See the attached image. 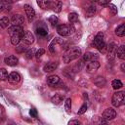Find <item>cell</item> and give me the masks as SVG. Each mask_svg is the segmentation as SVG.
Listing matches in <instances>:
<instances>
[{
  "mask_svg": "<svg viewBox=\"0 0 125 125\" xmlns=\"http://www.w3.org/2000/svg\"><path fill=\"white\" fill-rule=\"evenodd\" d=\"M80 56H81V49L79 47H76V46L69 47L64 51V53L62 55V61H63V62L68 63V62H72L73 60H76Z\"/></svg>",
  "mask_w": 125,
  "mask_h": 125,
  "instance_id": "1",
  "label": "cell"
},
{
  "mask_svg": "<svg viewBox=\"0 0 125 125\" xmlns=\"http://www.w3.org/2000/svg\"><path fill=\"white\" fill-rule=\"evenodd\" d=\"M93 44L94 46L102 53H104L106 49V44L104 43V33L103 32H99L95 38H94V41H93Z\"/></svg>",
  "mask_w": 125,
  "mask_h": 125,
  "instance_id": "2",
  "label": "cell"
},
{
  "mask_svg": "<svg viewBox=\"0 0 125 125\" xmlns=\"http://www.w3.org/2000/svg\"><path fill=\"white\" fill-rule=\"evenodd\" d=\"M124 100H125V96H124V92L122 91H117L112 95V99H111V104L113 106L118 107L120 105H122L124 104Z\"/></svg>",
  "mask_w": 125,
  "mask_h": 125,
  "instance_id": "3",
  "label": "cell"
},
{
  "mask_svg": "<svg viewBox=\"0 0 125 125\" xmlns=\"http://www.w3.org/2000/svg\"><path fill=\"white\" fill-rule=\"evenodd\" d=\"M57 31L61 36H68L73 31V27H72V25L59 24L57 27Z\"/></svg>",
  "mask_w": 125,
  "mask_h": 125,
  "instance_id": "4",
  "label": "cell"
},
{
  "mask_svg": "<svg viewBox=\"0 0 125 125\" xmlns=\"http://www.w3.org/2000/svg\"><path fill=\"white\" fill-rule=\"evenodd\" d=\"M116 50H117V45L115 43H110L107 47H106V58H107V61L109 62H112L115 57H116Z\"/></svg>",
  "mask_w": 125,
  "mask_h": 125,
  "instance_id": "5",
  "label": "cell"
},
{
  "mask_svg": "<svg viewBox=\"0 0 125 125\" xmlns=\"http://www.w3.org/2000/svg\"><path fill=\"white\" fill-rule=\"evenodd\" d=\"M62 46H63V41H62V39L56 37V38L51 42V44L49 45V50H50L51 53H57V52H59L58 48H60V47L62 48Z\"/></svg>",
  "mask_w": 125,
  "mask_h": 125,
  "instance_id": "6",
  "label": "cell"
},
{
  "mask_svg": "<svg viewBox=\"0 0 125 125\" xmlns=\"http://www.w3.org/2000/svg\"><path fill=\"white\" fill-rule=\"evenodd\" d=\"M102 116H103L102 119H104V120H105V121H109V120H112V119L115 118V116H116V111H115L113 108L109 107V108H106V109L103 112V115H102Z\"/></svg>",
  "mask_w": 125,
  "mask_h": 125,
  "instance_id": "7",
  "label": "cell"
},
{
  "mask_svg": "<svg viewBox=\"0 0 125 125\" xmlns=\"http://www.w3.org/2000/svg\"><path fill=\"white\" fill-rule=\"evenodd\" d=\"M21 41L24 45H31L34 42V35L30 31H24L21 37Z\"/></svg>",
  "mask_w": 125,
  "mask_h": 125,
  "instance_id": "8",
  "label": "cell"
},
{
  "mask_svg": "<svg viewBox=\"0 0 125 125\" xmlns=\"http://www.w3.org/2000/svg\"><path fill=\"white\" fill-rule=\"evenodd\" d=\"M99 67H100V62H98V60L97 61H91L86 64V70L89 73H93V72L97 71Z\"/></svg>",
  "mask_w": 125,
  "mask_h": 125,
  "instance_id": "9",
  "label": "cell"
},
{
  "mask_svg": "<svg viewBox=\"0 0 125 125\" xmlns=\"http://www.w3.org/2000/svg\"><path fill=\"white\" fill-rule=\"evenodd\" d=\"M24 11H25V15H26V17L28 19V21L31 22L33 21L34 17H35V11H34V9L30 5L25 4L24 5Z\"/></svg>",
  "mask_w": 125,
  "mask_h": 125,
  "instance_id": "10",
  "label": "cell"
},
{
  "mask_svg": "<svg viewBox=\"0 0 125 125\" xmlns=\"http://www.w3.org/2000/svg\"><path fill=\"white\" fill-rule=\"evenodd\" d=\"M11 22L13 23V25H22V23L24 22V18L20 14H15L11 18Z\"/></svg>",
  "mask_w": 125,
  "mask_h": 125,
  "instance_id": "11",
  "label": "cell"
},
{
  "mask_svg": "<svg viewBox=\"0 0 125 125\" xmlns=\"http://www.w3.org/2000/svg\"><path fill=\"white\" fill-rule=\"evenodd\" d=\"M8 81H9L11 84L16 85V84H18V83L21 81V75H20L18 72L13 71V72H11V73L8 75Z\"/></svg>",
  "mask_w": 125,
  "mask_h": 125,
  "instance_id": "12",
  "label": "cell"
},
{
  "mask_svg": "<svg viewBox=\"0 0 125 125\" xmlns=\"http://www.w3.org/2000/svg\"><path fill=\"white\" fill-rule=\"evenodd\" d=\"M4 62H5L6 64L10 65V66H14V65H17V64H18L19 60H18V58H17L16 56L10 55V56H8V57H6V58L4 59Z\"/></svg>",
  "mask_w": 125,
  "mask_h": 125,
  "instance_id": "13",
  "label": "cell"
},
{
  "mask_svg": "<svg viewBox=\"0 0 125 125\" xmlns=\"http://www.w3.org/2000/svg\"><path fill=\"white\" fill-rule=\"evenodd\" d=\"M23 28L21 25H12L11 27L8 28V33L10 34V36L14 35V34H18V33H23Z\"/></svg>",
  "mask_w": 125,
  "mask_h": 125,
  "instance_id": "14",
  "label": "cell"
},
{
  "mask_svg": "<svg viewBox=\"0 0 125 125\" xmlns=\"http://www.w3.org/2000/svg\"><path fill=\"white\" fill-rule=\"evenodd\" d=\"M99 59V56L92 52H86L83 55V61L84 62H91V61H97Z\"/></svg>",
  "mask_w": 125,
  "mask_h": 125,
  "instance_id": "15",
  "label": "cell"
},
{
  "mask_svg": "<svg viewBox=\"0 0 125 125\" xmlns=\"http://www.w3.org/2000/svg\"><path fill=\"white\" fill-rule=\"evenodd\" d=\"M57 67H58V62H47V63L43 66V70H44L45 72H52V71H54Z\"/></svg>",
  "mask_w": 125,
  "mask_h": 125,
  "instance_id": "16",
  "label": "cell"
},
{
  "mask_svg": "<svg viewBox=\"0 0 125 125\" xmlns=\"http://www.w3.org/2000/svg\"><path fill=\"white\" fill-rule=\"evenodd\" d=\"M50 6L52 7V9L55 13H60L62 11V3L61 0H54L53 3L50 4Z\"/></svg>",
  "mask_w": 125,
  "mask_h": 125,
  "instance_id": "17",
  "label": "cell"
},
{
  "mask_svg": "<svg viewBox=\"0 0 125 125\" xmlns=\"http://www.w3.org/2000/svg\"><path fill=\"white\" fill-rule=\"evenodd\" d=\"M23 33H18V34H14L11 36V43L14 46H17L21 41V37H22Z\"/></svg>",
  "mask_w": 125,
  "mask_h": 125,
  "instance_id": "18",
  "label": "cell"
},
{
  "mask_svg": "<svg viewBox=\"0 0 125 125\" xmlns=\"http://www.w3.org/2000/svg\"><path fill=\"white\" fill-rule=\"evenodd\" d=\"M60 82V77L58 75H51L47 77V83L50 86H55Z\"/></svg>",
  "mask_w": 125,
  "mask_h": 125,
  "instance_id": "19",
  "label": "cell"
},
{
  "mask_svg": "<svg viewBox=\"0 0 125 125\" xmlns=\"http://www.w3.org/2000/svg\"><path fill=\"white\" fill-rule=\"evenodd\" d=\"M116 56L120 59V60H124L125 59V45H121L117 48L116 50Z\"/></svg>",
  "mask_w": 125,
  "mask_h": 125,
  "instance_id": "20",
  "label": "cell"
},
{
  "mask_svg": "<svg viewBox=\"0 0 125 125\" xmlns=\"http://www.w3.org/2000/svg\"><path fill=\"white\" fill-rule=\"evenodd\" d=\"M37 4L42 10H47L49 9L51 3H50V0H37Z\"/></svg>",
  "mask_w": 125,
  "mask_h": 125,
  "instance_id": "21",
  "label": "cell"
},
{
  "mask_svg": "<svg viewBox=\"0 0 125 125\" xmlns=\"http://www.w3.org/2000/svg\"><path fill=\"white\" fill-rule=\"evenodd\" d=\"M115 34L119 37H122V36L125 35V24L124 23L117 26V28L115 29Z\"/></svg>",
  "mask_w": 125,
  "mask_h": 125,
  "instance_id": "22",
  "label": "cell"
},
{
  "mask_svg": "<svg viewBox=\"0 0 125 125\" xmlns=\"http://www.w3.org/2000/svg\"><path fill=\"white\" fill-rule=\"evenodd\" d=\"M62 101H63V96L61 94H57L54 97H52V99H51V102L55 104H60Z\"/></svg>",
  "mask_w": 125,
  "mask_h": 125,
  "instance_id": "23",
  "label": "cell"
},
{
  "mask_svg": "<svg viewBox=\"0 0 125 125\" xmlns=\"http://www.w3.org/2000/svg\"><path fill=\"white\" fill-rule=\"evenodd\" d=\"M10 24V20L8 17H3L0 19V26L2 28H7Z\"/></svg>",
  "mask_w": 125,
  "mask_h": 125,
  "instance_id": "24",
  "label": "cell"
},
{
  "mask_svg": "<svg viewBox=\"0 0 125 125\" xmlns=\"http://www.w3.org/2000/svg\"><path fill=\"white\" fill-rule=\"evenodd\" d=\"M36 33H37L38 36L44 37V36L47 35L48 31H47V28H45V27H43V26H39V27L36 28Z\"/></svg>",
  "mask_w": 125,
  "mask_h": 125,
  "instance_id": "25",
  "label": "cell"
},
{
  "mask_svg": "<svg viewBox=\"0 0 125 125\" xmlns=\"http://www.w3.org/2000/svg\"><path fill=\"white\" fill-rule=\"evenodd\" d=\"M94 83H95L97 86H99V87H103V86H104V84H105V80H104V77L98 76V77L94 80Z\"/></svg>",
  "mask_w": 125,
  "mask_h": 125,
  "instance_id": "26",
  "label": "cell"
},
{
  "mask_svg": "<svg viewBox=\"0 0 125 125\" xmlns=\"http://www.w3.org/2000/svg\"><path fill=\"white\" fill-rule=\"evenodd\" d=\"M111 86H112V88L114 90H118V89H120L123 86V84H122V82L119 79H114L111 82Z\"/></svg>",
  "mask_w": 125,
  "mask_h": 125,
  "instance_id": "27",
  "label": "cell"
},
{
  "mask_svg": "<svg viewBox=\"0 0 125 125\" xmlns=\"http://www.w3.org/2000/svg\"><path fill=\"white\" fill-rule=\"evenodd\" d=\"M11 10V5L10 4H7V3H4V2H1L0 1V13L2 12H8Z\"/></svg>",
  "mask_w": 125,
  "mask_h": 125,
  "instance_id": "28",
  "label": "cell"
},
{
  "mask_svg": "<svg viewBox=\"0 0 125 125\" xmlns=\"http://www.w3.org/2000/svg\"><path fill=\"white\" fill-rule=\"evenodd\" d=\"M68 21L71 23H74L78 21V15L76 13H69L68 14Z\"/></svg>",
  "mask_w": 125,
  "mask_h": 125,
  "instance_id": "29",
  "label": "cell"
},
{
  "mask_svg": "<svg viewBox=\"0 0 125 125\" xmlns=\"http://www.w3.org/2000/svg\"><path fill=\"white\" fill-rule=\"evenodd\" d=\"M95 13H96V7L94 6V5H91L89 8H87V10H86V15L88 16V17H93L94 15H95Z\"/></svg>",
  "mask_w": 125,
  "mask_h": 125,
  "instance_id": "30",
  "label": "cell"
},
{
  "mask_svg": "<svg viewBox=\"0 0 125 125\" xmlns=\"http://www.w3.org/2000/svg\"><path fill=\"white\" fill-rule=\"evenodd\" d=\"M64 108L66 110L67 113H70L71 111V99L70 98H67L64 102Z\"/></svg>",
  "mask_w": 125,
  "mask_h": 125,
  "instance_id": "31",
  "label": "cell"
},
{
  "mask_svg": "<svg viewBox=\"0 0 125 125\" xmlns=\"http://www.w3.org/2000/svg\"><path fill=\"white\" fill-rule=\"evenodd\" d=\"M48 21H49V22H50L53 26H56V25H58V23H59V19H58L57 16H51V17H49Z\"/></svg>",
  "mask_w": 125,
  "mask_h": 125,
  "instance_id": "32",
  "label": "cell"
},
{
  "mask_svg": "<svg viewBox=\"0 0 125 125\" xmlns=\"http://www.w3.org/2000/svg\"><path fill=\"white\" fill-rule=\"evenodd\" d=\"M8 79V71L5 68H0V80L4 81Z\"/></svg>",
  "mask_w": 125,
  "mask_h": 125,
  "instance_id": "33",
  "label": "cell"
},
{
  "mask_svg": "<svg viewBox=\"0 0 125 125\" xmlns=\"http://www.w3.org/2000/svg\"><path fill=\"white\" fill-rule=\"evenodd\" d=\"M34 56H35V50H34V49H29V50H27L26 53H25V58H26L27 60H31Z\"/></svg>",
  "mask_w": 125,
  "mask_h": 125,
  "instance_id": "34",
  "label": "cell"
},
{
  "mask_svg": "<svg viewBox=\"0 0 125 125\" xmlns=\"http://www.w3.org/2000/svg\"><path fill=\"white\" fill-rule=\"evenodd\" d=\"M107 5H108V8H109L110 13L112 15H116L117 14V8H116V6L113 5V4H107Z\"/></svg>",
  "mask_w": 125,
  "mask_h": 125,
  "instance_id": "35",
  "label": "cell"
},
{
  "mask_svg": "<svg viewBox=\"0 0 125 125\" xmlns=\"http://www.w3.org/2000/svg\"><path fill=\"white\" fill-rule=\"evenodd\" d=\"M86 110H87V104H82V106L80 107V109L78 110V114H83V113H85L86 112Z\"/></svg>",
  "mask_w": 125,
  "mask_h": 125,
  "instance_id": "36",
  "label": "cell"
},
{
  "mask_svg": "<svg viewBox=\"0 0 125 125\" xmlns=\"http://www.w3.org/2000/svg\"><path fill=\"white\" fill-rule=\"evenodd\" d=\"M45 53V50L44 49H39L36 53H35V57L37 58V59H39V58H41L42 57V55Z\"/></svg>",
  "mask_w": 125,
  "mask_h": 125,
  "instance_id": "37",
  "label": "cell"
},
{
  "mask_svg": "<svg viewBox=\"0 0 125 125\" xmlns=\"http://www.w3.org/2000/svg\"><path fill=\"white\" fill-rule=\"evenodd\" d=\"M97 2L100 6H106L107 4H109V0H98Z\"/></svg>",
  "mask_w": 125,
  "mask_h": 125,
  "instance_id": "38",
  "label": "cell"
},
{
  "mask_svg": "<svg viewBox=\"0 0 125 125\" xmlns=\"http://www.w3.org/2000/svg\"><path fill=\"white\" fill-rule=\"evenodd\" d=\"M24 50H25V47L23 46V44L17 47V52H19V53H21V52H23Z\"/></svg>",
  "mask_w": 125,
  "mask_h": 125,
  "instance_id": "39",
  "label": "cell"
},
{
  "mask_svg": "<svg viewBox=\"0 0 125 125\" xmlns=\"http://www.w3.org/2000/svg\"><path fill=\"white\" fill-rule=\"evenodd\" d=\"M29 113H30V115H31V116H33V117H36V116H37V111H36V109H34V108L30 109Z\"/></svg>",
  "mask_w": 125,
  "mask_h": 125,
  "instance_id": "40",
  "label": "cell"
},
{
  "mask_svg": "<svg viewBox=\"0 0 125 125\" xmlns=\"http://www.w3.org/2000/svg\"><path fill=\"white\" fill-rule=\"evenodd\" d=\"M68 124H69V125H71V124H77V125H78V124H81V122L78 121V120H71V121L68 122Z\"/></svg>",
  "mask_w": 125,
  "mask_h": 125,
  "instance_id": "41",
  "label": "cell"
},
{
  "mask_svg": "<svg viewBox=\"0 0 125 125\" xmlns=\"http://www.w3.org/2000/svg\"><path fill=\"white\" fill-rule=\"evenodd\" d=\"M121 70L124 72L125 71V68H124V63H122V65H121Z\"/></svg>",
  "mask_w": 125,
  "mask_h": 125,
  "instance_id": "42",
  "label": "cell"
},
{
  "mask_svg": "<svg viewBox=\"0 0 125 125\" xmlns=\"http://www.w3.org/2000/svg\"><path fill=\"white\" fill-rule=\"evenodd\" d=\"M90 1H91V2H93V3H95V2H97L98 0H90Z\"/></svg>",
  "mask_w": 125,
  "mask_h": 125,
  "instance_id": "43",
  "label": "cell"
}]
</instances>
